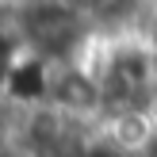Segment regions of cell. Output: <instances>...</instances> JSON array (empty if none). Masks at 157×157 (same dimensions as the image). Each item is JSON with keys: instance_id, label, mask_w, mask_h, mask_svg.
<instances>
[{"instance_id": "1", "label": "cell", "mask_w": 157, "mask_h": 157, "mask_svg": "<svg viewBox=\"0 0 157 157\" xmlns=\"http://www.w3.org/2000/svg\"><path fill=\"white\" fill-rule=\"evenodd\" d=\"M150 81H153V54L138 42L115 46L100 73L104 104L119 107V111H138V104L150 96Z\"/></svg>"}, {"instance_id": "5", "label": "cell", "mask_w": 157, "mask_h": 157, "mask_svg": "<svg viewBox=\"0 0 157 157\" xmlns=\"http://www.w3.org/2000/svg\"><path fill=\"white\" fill-rule=\"evenodd\" d=\"M84 4H88V12L100 15V19H115V15L130 12V8H134V0H84Z\"/></svg>"}, {"instance_id": "3", "label": "cell", "mask_w": 157, "mask_h": 157, "mask_svg": "<svg viewBox=\"0 0 157 157\" xmlns=\"http://www.w3.org/2000/svg\"><path fill=\"white\" fill-rule=\"evenodd\" d=\"M50 88H54L50 69H46V58H38V54L15 58L12 73H8V81H4V92L15 104H42V100L50 96Z\"/></svg>"}, {"instance_id": "6", "label": "cell", "mask_w": 157, "mask_h": 157, "mask_svg": "<svg viewBox=\"0 0 157 157\" xmlns=\"http://www.w3.org/2000/svg\"><path fill=\"white\" fill-rule=\"evenodd\" d=\"M81 157H127V153H123L119 146H107V142H104V146H88Z\"/></svg>"}, {"instance_id": "4", "label": "cell", "mask_w": 157, "mask_h": 157, "mask_svg": "<svg viewBox=\"0 0 157 157\" xmlns=\"http://www.w3.org/2000/svg\"><path fill=\"white\" fill-rule=\"evenodd\" d=\"M50 96H54V104H58L61 111H73V115H81V111H96V107L104 104L100 77H88V73H81V69L61 73L58 81H54Z\"/></svg>"}, {"instance_id": "2", "label": "cell", "mask_w": 157, "mask_h": 157, "mask_svg": "<svg viewBox=\"0 0 157 157\" xmlns=\"http://www.w3.org/2000/svg\"><path fill=\"white\" fill-rule=\"evenodd\" d=\"M84 35L81 15L61 0H38L23 12V38L38 50V58H61Z\"/></svg>"}]
</instances>
